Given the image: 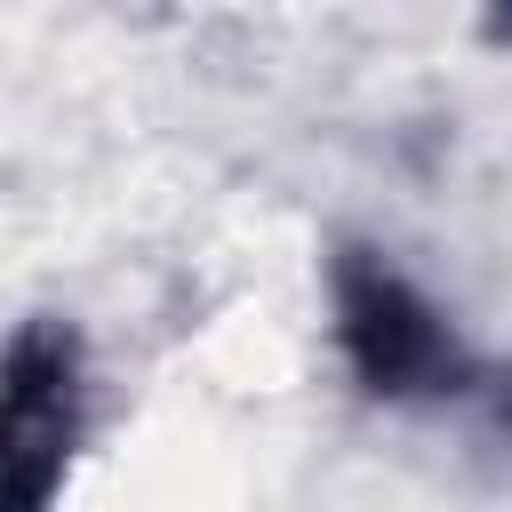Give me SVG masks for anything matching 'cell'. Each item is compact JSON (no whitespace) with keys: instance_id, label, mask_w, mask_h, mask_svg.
I'll return each mask as SVG.
<instances>
[{"instance_id":"obj_3","label":"cell","mask_w":512,"mask_h":512,"mask_svg":"<svg viewBox=\"0 0 512 512\" xmlns=\"http://www.w3.org/2000/svg\"><path fill=\"white\" fill-rule=\"evenodd\" d=\"M488 40H496V48L512 40V0H488Z\"/></svg>"},{"instance_id":"obj_2","label":"cell","mask_w":512,"mask_h":512,"mask_svg":"<svg viewBox=\"0 0 512 512\" xmlns=\"http://www.w3.org/2000/svg\"><path fill=\"white\" fill-rule=\"evenodd\" d=\"M80 336L64 320H32L0 352V512H48L72 448H80Z\"/></svg>"},{"instance_id":"obj_1","label":"cell","mask_w":512,"mask_h":512,"mask_svg":"<svg viewBox=\"0 0 512 512\" xmlns=\"http://www.w3.org/2000/svg\"><path fill=\"white\" fill-rule=\"evenodd\" d=\"M328 296H336V344L376 400H456L480 384L440 304L408 272H392L376 248H336Z\"/></svg>"}]
</instances>
